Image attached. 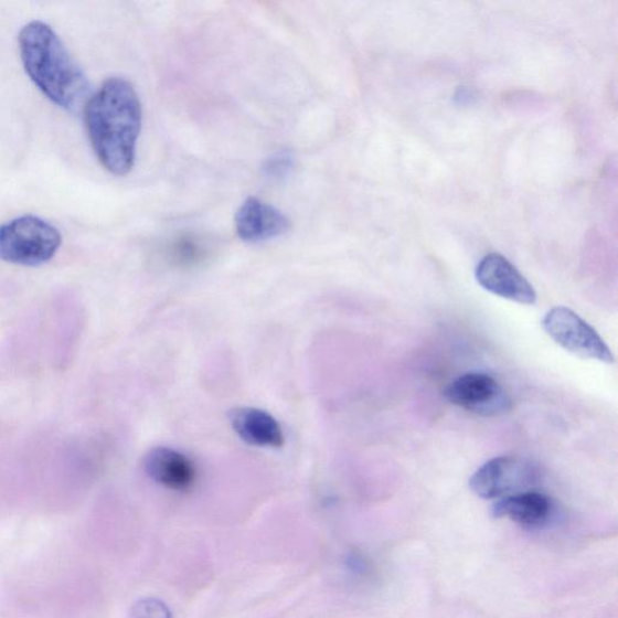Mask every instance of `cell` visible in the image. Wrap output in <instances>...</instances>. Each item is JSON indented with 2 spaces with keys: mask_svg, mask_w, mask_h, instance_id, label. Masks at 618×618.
Masks as SVG:
<instances>
[{
  "mask_svg": "<svg viewBox=\"0 0 618 618\" xmlns=\"http://www.w3.org/2000/svg\"><path fill=\"white\" fill-rule=\"evenodd\" d=\"M84 108L87 135L102 166L114 175L130 173L141 128V106L132 84L110 77Z\"/></svg>",
  "mask_w": 618,
  "mask_h": 618,
  "instance_id": "1",
  "label": "cell"
},
{
  "mask_svg": "<svg viewBox=\"0 0 618 618\" xmlns=\"http://www.w3.org/2000/svg\"><path fill=\"white\" fill-rule=\"evenodd\" d=\"M19 47L24 71L54 105L67 111L81 110L86 105V75L49 24H25L19 35Z\"/></svg>",
  "mask_w": 618,
  "mask_h": 618,
  "instance_id": "2",
  "label": "cell"
},
{
  "mask_svg": "<svg viewBox=\"0 0 618 618\" xmlns=\"http://www.w3.org/2000/svg\"><path fill=\"white\" fill-rule=\"evenodd\" d=\"M60 231L44 219L23 215L0 226V259L14 265L39 266L56 255Z\"/></svg>",
  "mask_w": 618,
  "mask_h": 618,
  "instance_id": "3",
  "label": "cell"
},
{
  "mask_svg": "<svg viewBox=\"0 0 618 618\" xmlns=\"http://www.w3.org/2000/svg\"><path fill=\"white\" fill-rule=\"evenodd\" d=\"M548 337L578 358L597 360L604 364L615 362L614 354L599 333L571 308L555 307L543 319Z\"/></svg>",
  "mask_w": 618,
  "mask_h": 618,
  "instance_id": "4",
  "label": "cell"
},
{
  "mask_svg": "<svg viewBox=\"0 0 618 618\" xmlns=\"http://www.w3.org/2000/svg\"><path fill=\"white\" fill-rule=\"evenodd\" d=\"M540 479L536 464L530 459L502 456L488 460L471 476V491L486 500L519 494Z\"/></svg>",
  "mask_w": 618,
  "mask_h": 618,
  "instance_id": "5",
  "label": "cell"
},
{
  "mask_svg": "<svg viewBox=\"0 0 618 618\" xmlns=\"http://www.w3.org/2000/svg\"><path fill=\"white\" fill-rule=\"evenodd\" d=\"M447 401L471 414L497 417L511 408L509 395L492 377L482 372L466 373L445 390Z\"/></svg>",
  "mask_w": 618,
  "mask_h": 618,
  "instance_id": "6",
  "label": "cell"
},
{
  "mask_svg": "<svg viewBox=\"0 0 618 618\" xmlns=\"http://www.w3.org/2000/svg\"><path fill=\"white\" fill-rule=\"evenodd\" d=\"M475 277L483 289L499 298L525 306L536 302V291L531 283L500 254L486 255L476 267Z\"/></svg>",
  "mask_w": 618,
  "mask_h": 618,
  "instance_id": "7",
  "label": "cell"
},
{
  "mask_svg": "<svg viewBox=\"0 0 618 618\" xmlns=\"http://www.w3.org/2000/svg\"><path fill=\"white\" fill-rule=\"evenodd\" d=\"M239 238L248 243H259L287 234L290 228L288 216L259 199L244 201L235 217Z\"/></svg>",
  "mask_w": 618,
  "mask_h": 618,
  "instance_id": "8",
  "label": "cell"
},
{
  "mask_svg": "<svg viewBox=\"0 0 618 618\" xmlns=\"http://www.w3.org/2000/svg\"><path fill=\"white\" fill-rule=\"evenodd\" d=\"M143 467L151 480L175 492H188L196 483L195 464L173 448L150 449L145 457Z\"/></svg>",
  "mask_w": 618,
  "mask_h": 618,
  "instance_id": "9",
  "label": "cell"
},
{
  "mask_svg": "<svg viewBox=\"0 0 618 618\" xmlns=\"http://www.w3.org/2000/svg\"><path fill=\"white\" fill-rule=\"evenodd\" d=\"M235 433L244 443L256 447L280 448L285 445V433L278 420L266 411L238 407L228 415Z\"/></svg>",
  "mask_w": 618,
  "mask_h": 618,
  "instance_id": "10",
  "label": "cell"
},
{
  "mask_svg": "<svg viewBox=\"0 0 618 618\" xmlns=\"http://www.w3.org/2000/svg\"><path fill=\"white\" fill-rule=\"evenodd\" d=\"M550 500L536 492H524L501 499L492 508L496 519L508 518L524 525L544 522L550 514Z\"/></svg>",
  "mask_w": 618,
  "mask_h": 618,
  "instance_id": "11",
  "label": "cell"
},
{
  "mask_svg": "<svg viewBox=\"0 0 618 618\" xmlns=\"http://www.w3.org/2000/svg\"><path fill=\"white\" fill-rule=\"evenodd\" d=\"M212 251L198 236L184 235L172 241L164 249V260L180 269L196 268L210 260Z\"/></svg>",
  "mask_w": 618,
  "mask_h": 618,
  "instance_id": "12",
  "label": "cell"
},
{
  "mask_svg": "<svg viewBox=\"0 0 618 618\" xmlns=\"http://www.w3.org/2000/svg\"><path fill=\"white\" fill-rule=\"evenodd\" d=\"M292 153L288 150H280L266 160L264 164V174L274 180L285 179L290 174L294 167Z\"/></svg>",
  "mask_w": 618,
  "mask_h": 618,
  "instance_id": "13",
  "label": "cell"
},
{
  "mask_svg": "<svg viewBox=\"0 0 618 618\" xmlns=\"http://www.w3.org/2000/svg\"><path fill=\"white\" fill-rule=\"evenodd\" d=\"M132 616L135 618H172V612L163 601L148 598L134 605Z\"/></svg>",
  "mask_w": 618,
  "mask_h": 618,
  "instance_id": "14",
  "label": "cell"
}]
</instances>
